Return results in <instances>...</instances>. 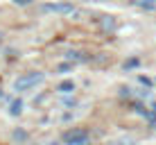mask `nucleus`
<instances>
[{"label":"nucleus","instance_id":"1","mask_svg":"<svg viewBox=\"0 0 156 145\" xmlns=\"http://www.w3.org/2000/svg\"><path fill=\"white\" fill-rule=\"evenodd\" d=\"M41 82H43V73H39V71H32V73H25L23 77H18V79H16L14 89H16V91H30V89L39 86Z\"/></svg>","mask_w":156,"mask_h":145},{"label":"nucleus","instance_id":"7","mask_svg":"<svg viewBox=\"0 0 156 145\" xmlns=\"http://www.w3.org/2000/svg\"><path fill=\"white\" fill-rule=\"evenodd\" d=\"M131 2L143 9H156V0H131Z\"/></svg>","mask_w":156,"mask_h":145},{"label":"nucleus","instance_id":"4","mask_svg":"<svg viewBox=\"0 0 156 145\" xmlns=\"http://www.w3.org/2000/svg\"><path fill=\"white\" fill-rule=\"evenodd\" d=\"M100 27L104 32H113L118 27V20L113 18V16H102V18H100Z\"/></svg>","mask_w":156,"mask_h":145},{"label":"nucleus","instance_id":"11","mask_svg":"<svg viewBox=\"0 0 156 145\" xmlns=\"http://www.w3.org/2000/svg\"><path fill=\"white\" fill-rule=\"evenodd\" d=\"M120 95H122V98H127V95H129V89L122 86V89H120Z\"/></svg>","mask_w":156,"mask_h":145},{"label":"nucleus","instance_id":"3","mask_svg":"<svg viewBox=\"0 0 156 145\" xmlns=\"http://www.w3.org/2000/svg\"><path fill=\"white\" fill-rule=\"evenodd\" d=\"M70 2H55V5H43V12H57V14H73Z\"/></svg>","mask_w":156,"mask_h":145},{"label":"nucleus","instance_id":"2","mask_svg":"<svg viewBox=\"0 0 156 145\" xmlns=\"http://www.w3.org/2000/svg\"><path fill=\"white\" fill-rule=\"evenodd\" d=\"M63 143L66 145H90V138L86 129H70L63 134Z\"/></svg>","mask_w":156,"mask_h":145},{"label":"nucleus","instance_id":"5","mask_svg":"<svg viewBox=\"0 0 156 145\" xmlns=\"http://www.w3.org/2000/svg\"><path fill=\"white\" fill-rule=\"evenodd\" d=\"M66 57L70 59V61H88V55H84V52H77V50L66 52Z\"/></svg>","mask_w":156,"mask_h":145},{"label":"nucleus","instance_id":"13","mask_svg":"<svg viewBox=\"0 0 156 145\" xmlns=\"http://www.w3.org/2000/svg\"><path fill=\"white\" fill-rule=\"evenodd\" d=\"M14 2H16V5H30L32 0H14Z\"/></svg>","mask_w":156,"mask_h":145},{"label":"nucleus","instance_id":"10","mask_svg":"<svg viewBox=\"0 0 156 145\" xmlns=\"http://www.w3.org/2000/svg\"><path fill=\"white\" fill-rule=\"evenodd\" d=\"M149 118H152V120L156 122V102H154V104H152V114H149Z\"/></svg>","mask_w":156,"mask_h":145},{"label":"nucleus","instance_id":"6","mask_svg":"<svg viewBox=\"0 0 156 145\" xmlns=\"http://www.w3.org/2000/svg\"><path fill=\"white\" fill-rule=\"evenodd\" d=\"M20 111H23V100H14L12 104H9V114L12 116H20Z\"/></svg>","mask_w":156,"mask_h":145},{"label":"nucleus","instance_id":"8","mask_svg":"<svg viewBox=\"0 0 156 145\" xmlns=\"http://www.w3.org/2000/svg\"><path fill=\"white\" fill-rule=\"evenodd\" d=\"M138 66H140V59L138 57H131L125 61V71H131V68H138Z\"/></svg>","mask_w":156,"mask_h":145},{"label":"nucleus","instance_id":"9","mask_svg":"<svg viewBox=\"0 0 156 145\" xmlns=\"http://www.w3.org/2000/svg\"><path fill=\"white\" fill-rule=\"evenodd\" d=\"M73 89H75L73 82H61V84H59V91H61V93H70Z\"/></svg>","mask_w":156,"mask_h":145},{"label":"nucleus","instance_id":"12","mask_svg":"<svg viewBox=\"0 0 156 145\" xmlns=\"http://www.w3.org/2000/svg\"><path fill=\"white\" fill-rule=\"evenodd\" d=\"M68 68H70V63H61V66H59V73H63V71H68Z\"/></svg>","mask_w":156,"mask_h":145}]
</instances>
